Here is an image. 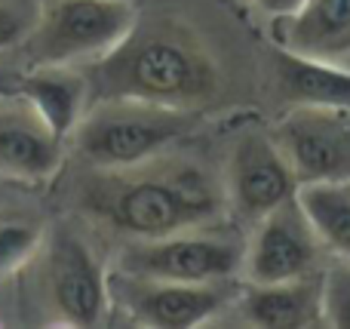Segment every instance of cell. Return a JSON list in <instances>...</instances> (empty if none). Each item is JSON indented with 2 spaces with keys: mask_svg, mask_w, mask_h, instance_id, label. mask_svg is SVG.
I'll return each mask as SVG.
<instances>
[{
  "mask_svg": "<svg viewBox=\"0 0 350 329\" xmlns=\"http://www.w3.org/2000/svg\"><path fill=\"white\" fill-rule=\"evenodd\" d=\"M224 207V182L197 163L163 160V154L129 170H92L80 188V209L129 240L206 228Z\"/></svg>",
  "mask_w": 350,
  "mask_h": 329,
  "instance_id": "1",
  "label": "cell"
},
{
  "mask_svg": "<svg viewBox=\"0 0 350 329\" xmlns=\"http://www.w3.org/2000/svg\"><path fill=\"white\" fill-rule=\"evenodd\" d=\"M86 74L92 98H142L185 111H203L221 90L212 53L178 18H139L126 40Z\"/></svg>",
  "mask_w": 350,
  "mask_h": 329,
  "instance_id": "2",
  "label": "cell"
},
{
  "mask_svg": "<svg viewBox=\"0 0 350 329\" xmlns=\"http://www.w3.org/2000/svg\"><path fill=\"white\" fill-rule=\"evenodd\" d=\"M200 120V111L142 98H92L74 129V151L90 170H129L166 154Z\"/></svg>",
  "mask_w": 350,
  "mask_h": 329,
  "instance_id": "3",
  "label": "cell"
},
{
  "mask_svg": "<svg viewBox=\"0 0 350 329\" xmlns=\"http://www.w3.org/2000/svg\"><path fill=\"white\" fill-rule=\"evenodd\" d=\"M129 0H43L25 37L28 65L90 68L114 53L135 28Z\"/></svg>",
  "mask_w": 350,
  "mask_h": 329,
  "instance_id": "4",
  "label": "cell"
},
{
  "mask_svg": "<svg viewBox=\"0 0 350 329\" xmlns=\"http://www.w3.org/2000/svg\"><path fill=\"white\" fill-rule=\"evenodd\" d=\"M37 265V299L55 326H98L111 311V274L92 244L68 225L46 231Z\"/></svg>",
  "mask_w": 350,
  "mask_h": 329,
  "instance_id": "5",
  "label": "cell"
},
{
  "mask_svg": "<svg viewBox=\"0 0 350 329\" xmlns=\"http://www.w3.org/2000/svg\"><path fill=\"white\" fill-rule=\"evenodd\" d=\"M243 250L246 244L237 237L191 228L166 237L129 240L120 252L117 271L185 283L237 280L243 274Z\"/></svg>",
  "mask_w": 350,
  "mask_h": 329,
  "instance_id": "6",
  "label": "cell"
},
{
  "mask_svg": "<svg viewBox=\"0 0 350 329\" xmlns=\"http://www.w3.org/2000/svg\"><path fill=\"white\" fill-rule=\"evenodd\" d=\"M237 289V280L185 283L117 271L111 274V305H117L139 326L193 329L215 320L224 308L234 305Z\"/></svg>",
  "mask_w": 350,
  "mask_h": 329,
  "instance_id": "7",
  "label": "cell"
},
{
  "mask_svg": "<svg viewBox=\"0 0 350 329\" xmlns=\"http://www.w3.org/2000/svg\"><path fill=\"white\" fill-rule=\"evenodd\" d=\"M298 176L273 133L243 129L234 139L224 170V200L240 219L258 222L298 194Z\"/></svg>",
  "mask_w": 350,
  "mask_h": 329,
  "instance_id": "8",
  "label": "cell"
},
{
  "mask_svg": "<svg viewBox=\"0 0 350 329\" xmlns=\"http://www.w3.org/2000/svg\"><path fill=\"white\" fill-rule=\"evenodd\" d=\"M323 252L326 246L320 244L295 194L255 222V231L243 250V277L246 283L298 280L317 274Z\"/></svg>",
  "mask_w": 350,
  "mask_h": 329,
  "instance_id": "9",
  "label": "cell"
},
{
  "mask_svg": "<svg viewBox=\"0 0 350 329\" xmlns=\"http://www.w3.org/2000/svg\"><path fill=\"white\" fill-rule=\"evenodd\" d=\"M273 139L298 185L350 179V108H286Z\"/></svg>",
  "mask_w": 350,
  "mask_h": 329,
  "instance_id": "10",
  "label": "cell"
},
{
  "mask_svg": "<svg viewBox=\"0 0 350 329\" xmlns=\"http://www.w3.org/2000/svg\"><path fill=\"white\" fill-rule=\"evenodd\" d=\"M65 142L55 139L34 105L18 92L0 96V176L37 185L59 172Z\"/></svg>",
  "mask_w": 350,
  "mask_h": 329,
  "instance_id": "11",
  "label": "cell"
},
{
  "mask_svg": "<svg viewBox=\"0 0 350 329\" xmlns=\"http://www.w3.org/2000/svg\"><path fill=\"white\" fill-rule=\"evenodd\" d=\"M18 96L28 98L55 139L68 145L92 105V83L86 68L77 65H25Z\"/></svg>",
  "mask_w": 350,
  "mask_h": 329,
  "instance_id": "12",
  "label": "cell"
},
{
  "mask_svg": "<svg viewBox=\"0 0 350 329\" xmlns=\"http://www.w3.org/2000/svg\"><path fill=\"white\" fill-rule=\"evenodd\" d=\"M277 47L345 65L350 59V0H301L289 16L273 18Z\"/></svg>",
  "mask_w": 350,
  "mask_h": 329,
  "instance_id": "13",
  "label": "cell"
},
{
  "mask_svg": "<svg viewBox=\"0 0 350 329\" xmlns=\"http://www.w3.org/2000/svg\"><path fill=\"white\" fill-rule=\"evenodd\" d=\"M246 324L265 329H301L323 324V280L308 274L298 280L243 283L234 299Z\"/></svg>",
  "mask_w": 350,
  "mask_h": 329,
  "instance_id": "14",
  "label": "cell"
},
{
  "mask_svg": "<svg viewBox=\"0 0 350 329\" xmlns=\"http://www.w3.org/2000/svg\"><path fill=\"white\" fill-rule=\"evenodd\" d=\"M273 83L286 108H350V68L273 49Z\"/></svg>",
  "mask_w": 350,
  "mask_h": 329,
  "instance_id": "15",
  "label": "cell"
},
{
  "mask_svg": "<svg viewBox=\"0 0 350 329\" xmlns=\"http://www.w3.org/2000/svg\"><path fill=\"white\" fill-rule=\"evenodd\" d=\"M298 203L304 207L326 252L350 262V179L301 185Z\"/></svg>",
  "mask_w": 350,
  "mask_h": 329,
  "instance_id": "16",
  "label": "cell"
},
{
  "mask_svg": "<svg viewBox=\"0 0 350 329\" xmlns=\"http://www.w3.org/2000/svg\"><path fill=\"white\" fill-rule=\"evenodd\" d=\"M46 222L25 209H0V283L25 271L40 252Z\"/></svg>",
  "mask_w": 350,
  "mask_h": 329,
  "instance_id": "17",
  "label": "cell"
},
{
  "mask_svg": "<svg viewBox=\"0 0 350 329\" xmlns=\"http://www.w3.org/2000/svg\"><path fill=\"white\" fill-rule=\"evenodd\" d=\"M323 280V324L350 329V262L335 259L320 274Z\"/></svg>",
  "mask_w": 350,
  "mask_h": 329,
  "instance_id": "18",
  "label": "cell"
},
{
  "mask_svg": "<svg viewBox=\"0 0 350 329\" xmlns=\"http://www.w3.org/2000/svg\"><path fill=\"white\" fill-rule=\"evenodd\" d=\"M28 28H31V18L25 16L18 6L0 3V55H3L6 49L18 47V43L28 37Z\"/></svg>",
  "mask_w": 350,
  "mask_h": 329,
  "instance_id": "19",
  "label": "cell"
},
{
  "mask_svg": "<svg viewBox=\"0 0 350 329\" xmlns=\"http://www.w3.org/2000/svg\"><path fill=\"white\" fill-rule=\"evenodd\" d=\"M301 3V0H255V6H258L265 16H271V18H283V16H289L295 6Z\"/></svg>",
  "mask_w": 350,
  "mask_h": 329,
  "instance_id": "20",
  "label": "cell"
},
{
  "mask_svg": "<svg viewBox=\"0 0 350 329\" xmlns=\"http://www.w3.org/2000/svg\"><path fill=\"white\" fill-rule=\"evenodd\" d=\"M18 77H22V68H12L6 62H0V96L18 92Z\"/></svg>",
  "mask_w": 350,
  "mask_h": 329,
  "instance_id": "21",
  "label": "cell"
},
{
  "mask_svg": "<svg viewBox=\"0 0 350 329\" xmlns=\"http://www.w3.org/2000/svg\"><path fill=\"white\" fill-rule=\"evenodd\" d=\"M129 3H135V0H129Z\"/></svg>",
  "mask_w": 350,
  "mask_h": 329,
  "instance_id": "22",
  "label": "cell"
}]
</instances>
